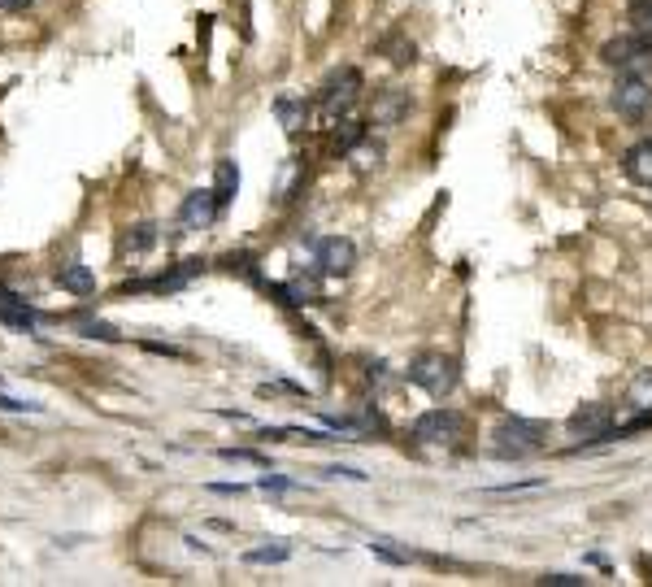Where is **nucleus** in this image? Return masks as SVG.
<instances>
[{"instance_id": "nucleus-1", "label": "nucleus", "mask_w": 652, "mask_h": 587, "mask_svg": "<svg viewBox=\"0 0 652 587\" xmlns=\"http://www.w3.org/2000/svg\"><path fill=\"white\" fill-rule=\"evenodd\" d=\"M361 70L357 66H344V70H335L331 79L322 83V92H318V122L322 127H335L340 118L353 114V105L361 101Z\"/></svg>"}, {"instance_id": "nucleus-2", "label": "nucleus", "mask_w": 652, "mask_h": 587, "mask_svg": "<svg viewBox=\"0 0 652 587\" xmlns=\"http://www.w3.org/2000/svg\"><path fill=\"white\" fill-rule=\"evenodd\" d=\"M457 379H461V374H457V361L444 357V353H422V357L409 361V383L422 387V392L435 396V401H444V396L457 387Z\"/></svg>"}, {"instance_id": "nucleus-8", "label": "nucleus", "mask_w": 652, "mask_h": 587, "mask_svg": "<svg viewBox=\"0 0 652 587\" xmlns=\"http://www.w3.org/2000/svg\"><path fill=\"white\" fill-rule=\"evenodd\" d=\"M222 209H218V196H213V187H196V192H187L183 196V205H179V231H205L213 218H218Z\"/></svg>"}, {"instance_id": "nucleus-18", "label": "nucleus", "mask_w": 652, "mask_h": 587, "mask_svg": "<svg viewBox=\"0 0 652 587\" xmlns=\"http://www.w3.org/2000/svg\"><path fill=\"white\" fill-rule=\"evenodd\" d=\"M287 557H292V548H287L283 540H274V544L253 548V553H248V561H253V566H279V561H287Z\"/></svg>"}, {"instance_id": "nucleus-5", "label": "nucleus", "mask_w": 652, "mask_h": 587, "mask_svg": "<svg viewBox=\"0 0 652 587\" xmlns=\"http://www.w3.org/2000/svg\"><path fill=\"white\" fill-rule=\"evenodd\" d=\"M461 427H466V422H461L457 409L440 405V409H426V414L413 422V440L426 444V448H448V444L461 440Z\"/></svg>"}, {"instance_id": "nucleus-14", "label": "nucleus", "mask_w": 652, "mask_h": 587, "mask_svg": "<svg viewBox=\"0 0 652 587\" xmlns=\"http://www.w3.org/2000/svg\"><path fill=\"white\" fill-rule=\"evenodd\" d=\"M235 192H240V170H235L231 157H222L218 170H213V196H218V209H227L235 201Z\"/></svg>"}, {"instance_id": "nucleus-19", "label": "nucleus", "mask_w": 652, "mask_h": 587, "mask_svg": "<svg viewBox=\"0 0 652 587\" xmlns=\"http://www.w3.org/2000/svg\"><path fill=\"white\" fill-rule=\"evenodd\" d=\"M626 18H631V31H644V35H652V0H631V9H626Z\"/></svg>"}, {"instance_id": "nucleus-10", "label": "nucleus", "mask_w": 652, "mask_h": 587, "mask_svg": "<svg viewBox=\"0 0 652 587\" xmlns=\"http://www.w3.org/2000/svg\"><path fill=\"white\" fill-rule=\"evenodd\" d=\"M357 266V248L353 240H340V235H331V240L318 244V270L322 274H348Z\"/></svg>"}, {"instance_id": "nucleus-7", "label": "nucleus", "mask_w": 652, "mask_h": 587, "mask_svg": "<svg viewBox=\"0 0 652 587\" xmlns=\"http://www.w3.org/2000/svg\"><path fill=\"white\" fill-rule=\"evenodd\" d=\"M566 431L583 444H605V440H613V409L609 405H579L566 418Z\"/></svg>"}, {"instance_id": "nucleus-15", "label": "nucleus", "mask_w": 652, "mask_h": 587, "mask_svg": "<svg viewBox=\"0 0 652 587\" xmlns=\"http://www.w3.org/2000/svg\"><path fill=\"white\" fill-rule=\"evenodd\" d=\"M274 114H279V122L287 131H300L309 118V101L305 96H279V101H274Z\"/></svg>"}, {"instance_id": "nucleus-9", "label": "nucleus", "mask_w": 652, "mask_h": 587, "mask_svg": "<svg viewBox=\"0 0 652 587\" xmlns=\"http://www.w3.org/2000/svg\"><path fill=\"white\" fill-rule=\"evenodd\" d=\"M409 92H400V87H387V92L374 96V114H370V127H396V122L409 118Z\"/></svg>"}, {"instance_id": "nucleus-26", "label": "nucleus", "mask_w": 652, "mask_h": 587, "mask_svg": "<svg viewBox=\"0 0 652 587\" xmlns=\"http://www.w3.org/2000/svg\"><path fill=\"white\" fill-rule=\"evenodd\" d=\"M0 409H9V414H22V409L40 414V405H31V401H14V396H0Z\"/></svg>"}, {"instance_id": "nucleus-20", "label": "nucleus", "mask_w": 652, "mask_h": 587, "mask_svg": "<svg viewBox=\"0 0 652 587\" xmlns=\"http://www.w3.org/2000/svg\"><path fill=\"white\" fill-rule=\"evenodd\" d=\"M218 457H222V461H244V466L270 470V457H266V453H253V448H218Z\"/></svg>"}, {"instance_id": "nucleus-4", "label": "nucleus", "mask_w": 652, "mask_h": 587, "mask_svg": "<svg viewBox=\"0 0 652 587\" xmlns=\"http://www.w3.org/2000/svg\"><path fill=\"white\" fill-rule=\"evenodd\" d=\"M492 440H496V457H513V461H522V457H531L544 448V427L531 418H509V422H500V427L492 431Z\"/></svg>"}, {"instance_id": "nucleus-12", "label": "nucleus", "mask_w": 652, "mask_h": 587, "mask_svg": "<svg viewBox=\"0 0 652 587\" xmlns=\"http://www.w3.org/2000/svg\"><path fill=\"white\" fill-rule=\"evenodd\" d=\"M0 322L5 327H14V331H35V322H40V314L27 305V301H18L14 292H0Z\"/></svg>"}, {"instance_id": "nucleus-11", "label": "nucleus", "mask_w": 652, "mask_h": 587, "mask_svg": "<svg viewBox=\"0 0 652 587\" xmlns=\"http://www.w3.org/2000/svg\"><path fill=\"white\" fill-rule=\"evenodd\" d=\"M622 170H626V179H631V183L652 187V140H639V144L626 148Z\"/></svg>"}, {"instance_id": "nucleus-6", "label": "nucleus", "mask_w": 652, "mask_h": 587, "mask_svg": "<svg viewBox=\"0 0 652 587\" xmlns=\"http://www.w3.org/2000/svg\"><path fill=\"white\" fill-rule=\"evenodd\" d=\"M600 61H605L609 70H639L652 61V35L644 31H631V35H618V40H605L600 48Z\"/></svg>"}, {"instance_id": "nucleus-25", "label": "nucleus", "mask_w": 652, "mask_h": 587, "mask_svg": "<svg viewBox=\"0 0 652 587\" xmlns=\"http://www.w3.org/2000/svg\"><path fill=\"white\" fill-rule=\"evenodd\" d=\"M539 583H548V587H579V583H587V579H579V574H544Z\"/></svg>"}, {"instance_id": "nucleus-23", "label": "nucleus", "mask_w": 652, "mask_h": 587, "mask_svg": "<svg viewBox=\"0 0 652 587\" xmlns=\"http://www.w3.org/2000/svg\"><path fill=\"white\" fill-rule=\"evenodd\" d=\"M79 331L87 335V340H118V331L109 327V322H83Z\"/></svg>"}, {"instance_id": "nucleus-27", "label": "nucleus", "mask_w": 652, "mask_h": 587, "mask_svg": "<svg viewBox=\"0 0 652 587\" xmlns=\"http://www.w3.org/2000/svg\"><path fill=\"white\" fill-rule=\"evenodd\" d=\"M31 0H0V9H27Z\"/></svg>"}, {"instance_id": "nucleus-13", "label": "nucleus", "mask_w": 652, "mask_h": 587, "mask_svg": "<svg viewBox=\"0 0 652 587\" xmlns=\"http://www.w3.org/2000/svg\"><path fill=\"white\" fill-rule=\"evenodd\" d=\"M57 287H66L74 296H92L96 292V274L83 266V261H66V266H57Z\"/></svg>"}, {"instance_id": "nucleus-17", "label": "nucleus", "mask_w": 652, "mask_h": 587, "mask_svg": "<svg viewBox=\"0 0 652 587\" xmlns=\"http://www.w3.org/2000/svg\"><path fill=\"white\" fill-rule=\"evenodd\" d=\"M626 405L639 409V414H648L652 409V370H639L631 379V387H626Z\"/></svg>"}, {"instance_id": "nucleus-21", "label": "nucleus", "mask_w": 652, "mask_h": 587, "mask_svg": "<svg viewBox=\"0 0 652 587\" xmlns=\"http://www.w3.org/2000/svg\"><path fill=\"white\" fill-rule=\"evenodd\" d=\"M153 244H157V227H153V222H140V227L131 231V240H127V248H131L135 257L148 253V248H153Z\"/></svg>"}, {"instance_id": "nucleus-16", "label": "nucleus", "mask_w": 652, "mask_h": 587, "mask_svg": "<svg viewBox=\"0 0 652 587\" xmlns=\"http://www.w3.org/2000/svg\"><path fill=\"white\" fill-rule=\"evenodd\" d=\"M366 122H361V118H340V122H335V153H353V148L361 144V140H366Z\"/></svg>"}, {"instance_id": "nucleus-24", "label": "nucleus", "mask_w": 652, "mask_h": 587, "mask_svg": "<svg viewBox=\"0 0 652 587\" xmlns=\"http://www.w3.org/2000/svg\"><path fill=\"white\" fill-rule=\"evenodd\" d=\"M257 487H266V492H292V479H283V474H261L257 479Z\"/></svg>"}, {"instance_id": "nucleus-22", "label": "nucleus", "mask_w": 652, "mask_h": 587, "mask_svg": "<svg viewBox=\"0 0 652 587\" xmlns=\"http://www.w3.org/2000/svg\"><path fill=\"white\" fill-rule=\"evenodd\" d=\"M383 53H392L396 66H405V61H413V44L405 35H392V40H383Z\"/></svg>"}, {"instance_id": "nucleus-3", "label": "nucleus", "mask_w": 652, "mask_h": 587, "mask_svg": "<svg viewBox=\"0 0 652 587\" xmlns=\"http://www.w3.org/2000/svg\"><path fill=\"white\" fill-rule=\"evenodd\" d=\"M609 105H613V114L626 122H644L652 114V83L639 70H622L618 83H613Z\"/></svg>"}]
</instances>
